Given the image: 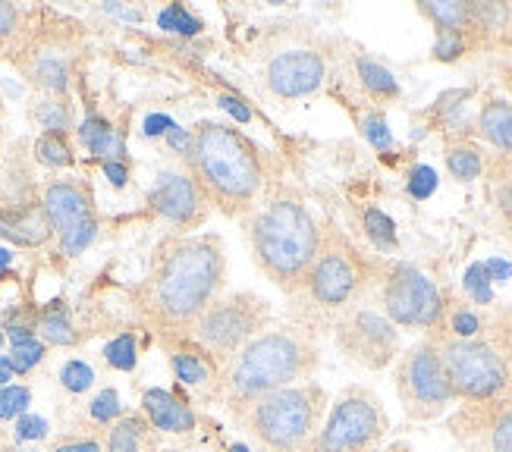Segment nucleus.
<instances>
[{
    "instance_id": "nucleus-1",
    "label": "nucleus",
    "mask_w": 512,
    "mask_h": 452,
    "mask_svg": "<svg viewBox=\"0 0 512 452\" xmlns=\"http://www.w3.org/2000/svg\"><path fill=\"white\" fill-rule=\"evenodd\" d=\"M227 286V248L214 233L170 236L154 248L148 274L132 286L129 299L136 318L151 327L164 343L189 336L220 289Z\"/></svg>"
},
{
    "instance_id": "nucleus-2",
    "label": "nucleus",
    "mask_w": 512,
    "mask_h": 452,
    "mask_svg": "<svg viewBox=\"0 0 512 452\" xmlns=\"http://www.w3.org/2000/svg\"><path fill=\"white\" fill-rule=\"evenodd\" d=\"M318 361H321L318 346L305 330L299 327L264 330L220 371L214 383V396H220L227 412L239 418L261 396L311 380Z\"/></svg>"
},
{
    "instance_id": "nucleus-3",
    "label": "nucleus",
    "mask_w": 512,
    "mask_h": 452,
    "mask_svg": "<svg viewBox=\"0 0 512 452\" xmlns=\"http://www.w3.org/2000/svg\"><path fill=\"white\" fill-rule=\"evenodd\" d=\"M189 167L192 179L220 214H249L264 186L261 151L230 123L202 120L189 129Z\"/></svg>"
},
{
    "instance_id": "nucleus-4",
    "label": "nucleus",
    "mask_w": 512,
    "mask_h": 452,
    "mask_svg": "<svg viewBox=\"0 0 512 452\" xmlns=\"http://www.w3.org/2000/svg\"><path fill=\"white\" fill-rule=\"evenodd\" d=\"M249 242L267 280L283 292H302L318 258L321 230L299 195L280 192L249 220Z\"/></svg>"
},
{
    "instance_id": "nucleus-5",
    "label": "nucleus",
    "mask_w": 512,
    "mask_h": 452,
    "mask_svg": "<svg viewBox=\"0 0 512 452\" xmlns=\"http://www.w3.org/2000/svg\"><path fill=\"white\" fill-rule=\"evenodd\" d=\"M82 51V29L51 10H29L26 29L10 44V60L38 92L63 98Z\"/></svg>"
},
{
    "instance_id": "nucleus-6",
    "label": "nucleus",
    "mask_w": 512,
    "mask_h": 452,
    "mask_svg": "<svg viewBox=\"0 0 512 452\" xmlns=\"http://www.w3.org/2000/svg\"><path fill=\"white\" fill-rule=\"evenodd\" d=\"M327 393L315 380L293 383L252 402L239 421L264 452H305L321 431Z\"/></svg>"
},
{
    "instance_id": "nucleus-7",
    "label": "nucleus",
    "mask_w": 512,
    "mask_h": 452,
    "mask_svg": "<svg viewBox=\"0 0 512 452\" xmlns=\"http://www.w3.org/2000/svg\"><path fill=\"white\" fill-rule=\"evenodd\" d=\"M271 324V305L258 292H230L214 299L189 330V339L202 346L224 371L255 336Z\"/></svg>"
},
{
    "instance_id": "nucleus-8",
    "label": "nucleus",
    "mask_w": 512,
    "mask_h": 452,
    "mask_svg": "<svg viewBox=\"0 0 512 452\" xmlns=\"http://www.w3.org/2000/svg\"><path fill=\"white\" fill-rule=\"evenodd\" d=\"M440 352L443 374L459 402H487L500 396L509 380L512 365L500 355V349L487 339H453L447 333H431Z\"/></svg>"
},
{
    "instance_id": "nucleus-9",
    "label": "nucleus",
    "mask_w": 512,
    "mask_h": 452,
    "mask_svg": "<svg viewBox=\"0 0 512 452\" xmlns=\"http://www.w3.org/2000/svg\"><path fill=\"white\" fill-rule=\"evenodd\" d=\"M371 267L343 233H321L318 258L305 277V299L321 311H346L368 286Z\"/></svg>"
},
{
    "instance_id": "nucleus-10",
    "label": "nucleus",
    "mask_w": 512,
    "mask_h": 452,
    "mask_svg": "<svg viewBox=\"0 0 512 452\" xmlns=\"http://www.w3.org/2000/svg\"><path fill=\"white\" fill-rule=\"evenodd\" d=\"M387 431L384 402L365 387H349L330 405L327 421L305 452H374Z\"/></svg>"
},
{
    "instance_id": "nucleus-11",
    "label": "nucleus",
    "mask_w": 512,
    "mask_h": 452,
    "mask_svg": "<svg viewBox=\"0 0 512 452\" xmlns=\"http://www.w3.org/2000/svg\"><path fill=\"white\" fill-rule=\"evenodd\" d=\"M393 380H396V396L403 402V412L412 421H434L440 415H447V409L456 402L450 380L440 365L437 343L431 336L399 355Z\"/></svg>"
},
{
    "instance_id": "nucleus-12",
    "label": "nucleus",
    "mask_w": 512,
    "mask_h": 452,
    "mask_svg": "<svg viewBox=\"0 0 512 452\" xmlns=\"http://www.w3.org/2000/svg\"><path fill=\"white\" fill-rule=\"evenodd\" d=\"M41 208L51 220V230L60 236L63 255H82L98 236L95 198L82 179L63 176L51 179L41 192Z\"/></svg>"
},
{
    "instance_id": "nucleus-13",
    "label": "nucleus",
    "mask_w": 512,
    "mask_h": 452,
    "mask_svg": "<svg viewBox=\"0 0 512 452\" xmlns=\"http://www.w3.org/2000/svg\"><path fill=\"white\" fill-rule=\"evenodd\" d=\"M384 314L396 327H425L437 330L443 321V296L440 289L412 264H393L381 289Z\"/></svg>"
},
{
    "instance_id": "nucleus-14",
    "label": "nucleus",
    "mask_w": 512,
    "mask_h": 452,
    "mask_svg": "<svg viewBox=\"0 0 512 452\" xmlns=\"http://www.w3.org/2000/svg\"><path fill=\"white\" fill-rule=\"evenodd\" d=\"M337 349L359 368L384 371L399 358V330L384 311L352 308L337 321Z\"/></svg>"
},
{
    "instance_id": "nucleus-15",
    "label": "nucleus",
    "mask_w": 512,
    "mask_h": 452,
    "mask_svg": "<svg viewBox=\"0 0 512 452\" xmlns=\"http://www.w3.org/2000/svg\"><path fill=\"white\" fill-rule=\"evenodd\" d=\"M450 431L462 452H512V380L494 399L465 402Z\"/></svg>"
},
{
    "instance_id": "nucleus-16",
    "label": "nucleus",
    "mask_w": 512,
    "mask_h": 452,
    "mask_svg": "<svg viewBox=\"0 0 512 452\" xmlns=\"http://www.w3.org/2000/svg\"><path fill=\"white\" fill-rule=\"evenodd\" d=\"M324 76H327V66L318 51H308V48L283 51L267 63L264 88L277 101H299V98L315 95L324 85Z\"/></svg>"
},
{
    "instance_id": "nucleus-17",
    "label": "nucleus",
    "mask_w": 512,
    "mask_h": 452,
    "mask_svg": "<svg viewBox=\"0 0 512 452\" xmlns=\"http://www.w3.org/2000/svg\"><path fill=\"white\" fill-rule=\"evenodd\" d=\"M151 208L161 214L167 223L180 226V230H195L198 223L208 217V198L198 189V183L186 173H164L158 186L151 192Z\"/></svg>"
},
{
    "instance_id": "nucleus-18",
    "label": "nucleus",
    "mask_w": 512,
    "mask_h": 452,
    "mask_svg": "<svg viewBox=\"0 0 512 452\" xmlns=\"http://www.w3.org/2000/svg\"><path fill=\"white\" fill-rule=\"evenodd\" d=\"M142 415L151 421L158 434H189L195 431V409L192 402L170 390L151 387L142 393Z\"/></svg>"
},
{
    "instance_id": "nucleus-19",
    "label": "nucleus",
    "mask_w": 512,
    "mask_h": 452,
    "mask_svg": "<svg viewBox=\"0 0 512 452\" xmlns=\"http://www.w3.org/2000/svg\"><path fill=\"white\" fill-rule=\"evenodd\" d=\"M167 346H170V368L183 387H208V383H217L220 365L202 346H195L189 336L170 339Z\"/></svg>"
},
{
    "instance_id": "nucleus-20",
    "label": "nucleus",
    "mask_w": 512,
    "mask_h": 452,
    "mask_svg": "<svg viewBox=\"0 0 512 452\" xmlns=\"http://www.w3.org/2000/svg\"><path fill=\"white\" fill-rule=\"evenodd\" d=\"M51 236H54L51 220L41 205H22V208L0 205V239L35 248V245H44Z\"/></svg>"
},
{
    "instance_id": "nucleus-21",
    "label": "nucleus",
    "mask_w": 512,
    "mask_h": 452,
    "mask_svg": "<svg viewBox=\"0 0 512 452\" xmlns=\"http://www.w3.org/2000/svg\"><path fill=\"white\" fill-rule=\"evenodd\" d=\"M107 452H161V434L142 412L120 415L104 434Z\"/></svg>"
},
{
    "instance_id": "nucleus-22",
    "label": "nucleus",
    "mask_w": 512,
    "mask_h": 452,
    "mask_svg": "<svg viewBox=\"0 0 512 452\" xmlns=\"http://www.w3.org/2000/svg\"><path fill=\"white\" fill-rule=\"evenodd\" d=\"M418 13L431 19L437 32L465 35L472 29V4H459V0H428V4H418Z\"/></svg>"
},
{
    "instance_id": "nucleus-23",
    "label": "nucleus",
    "mask_w": 512,
    "mask_h": 452,
    "mask_svg": "<svg viewBox=\"0 0 512 452\" xmlns=\"http://www.w3.org/2000/svg\"><path fill=\"white\" fill-rule=\"evenodd\" d=\"M478 129L494 148L512 154V104L487 101L484 110H481V117H478Z\"/></svg>"
},
{
    "instance_id": "nucleus-24",
    "label": "nucleus",
    "mask_w": 512,
    "mask_h": 452,
    "mask_svg": "<svg viewBox=\"0 0 512 452\" xmlns=\"http://www.w3.org/2000/svg\"><path fill=\"white\" fill-rule=\"evenodd\" d=\"M38 333L44 339V346H76L79 343V333H76L73 318L63 302H51L38 314Z\"/></svg>"
},
{
    "instance_id": "nucleus-25",
    "label": "nucleus",
    "mask_w": 512,
    "mask_h": 452,
    "mask_svg": "<svg viewBox=\"0 0 512 452\" xmlns=\"http://www.w3.org/2000/svg\"><path fill=\"white\" fill-rule=\"evenodd\" d=\"M79 135H82L85 148L92 154H98V157H104V161H120V157H123V139L101 117H88L82 123Z\"/></svg>"
},
{
    "instance_id": "nucleus-26",
    "label": "nucleus",
    "mask_w": 512,
    "mask_h": 452,
    "mask_svg": "<svg viewBox=\"0 0 512 452\" xmlns=\"http://www.w3.org/2000/svg\"><path fill=\"white\" fill-rule=\"evenodd\" d=\"M447 170L453 179H459V183H472V179L481 176L484 170V157L475 145L462 142V145H450L447 148Z\"/></svg>"
},
{
    "instance_id": "nucleus-27",
    "label": "nucleus",
    "mask_w": 512,
    "mask_h": 452,
    "mask_svg": "<svg viewBox=\"0 0 512 452\" xmlns=\"http://www.w3.org/2000/svg\"><path fill=\"white\" fill-rule=\"evenodd\" d=\"M35 157L44 167H70L73 164V148L66 142V135L57 132H41L35 142Z\"/></svg>"
},
{
    "instance_id": "nucleus-28",
    "label": "nucleus",
    "mask_w": 512,
    "mask_h": 452,
    "mask_svg": "<svg viewBox=\"0 0 512 452\" xmlns=\"http://www.w3.org/2000/svg\"><path fill=\"white\" fill-rule=\"evenodd\" d=\"M359 76H362V85L368 88L374 98H396L399 95V85H396L393 73L387 70V66H381V63L362 57L359 60Z\"/></svg>"
},
{
    "instance_id": "nucleus-29",
    "label": "nucleus",
    "mask_w": 512,
    "mask_h": 452,
    "mask_svg": "<svg viewBox=\"0 0 512 452\" xmlns=\"http://www.w3.org/2000/svg\"><path fill=\"white\" fill-rule=\"evenodd\" d=\"M443 327H447V336H453V339H478L484 324L478 318V311L465 308V305H456L450 314L443 311V321H440L437 330H443Z\"/></svg>"
},
{
    "instance_id": "nucleus-30",
    "label": "nucleus",
    "mask_w": 512,
    "mask_h": 452,
    "mask_svg": "<svg viewBox=\"0 0 512 452\" xmlns=\"http://www.w3.org/2000/svg\"><path fill=\"white\" fill-rule=\"evenodd\" d=\"M35 123L44 129V132H57L63 135L66 129H70V104H66L63 98H48V101H41L35 107Z\"/></svg>"
},
{
    "instance_id": "nucleus-31",
    "label": "nucleus",
    "mask_w": 512,
    "mask_h": 452,
    "mask_svg": "<svg viewBox=\"0 0 512 452\" xmlns=\"http://www.w3.org/2000/svg\"><path fill=\"white\" fill-rule=\"evenodd\" d=\"M104 358H107L110 368L132 371V368H136V361H139V343H136V336H132V333H120L117 339H110V343L104 346Z\"/></svg>"
},
{
    "instance_id": "nucleus-32",
    "label": "nucleus",
    "mask_w": 512,
    "mask_h": 452,
    "mask_svg": "<svg viewBox=\"0 0 512 452\" xmlns=\"http://www.w3.org/2000/svg\"><path fill=\"white\" fill-rule=\"evenodd\" d=\"M44 352H48V346H44L38 336H32V339H19V343H13V349H10V355H7L13 374H29L35 365H41Z\"/></svg>"
},
{
    "instance_id": "nucleus-33",
    "label": "nucleus",
    "mask_w": 512,
    "mask_h": 452,
    "mask_svg": "<svg viewBox=\"0 0 512 452\" xmlns=\"http://www.w3.org/2000/svg\"><path fill=\"white\" fill-rule=\"evenodd\" d=\"M158 26L164 32H176V35H195V32H202V19L192 16L183 4H170L167 10H161Z\"/></svg>"
},
{
    "instance_id": "nucleus-34",
    "label": "nucleus",
    "mask_w": 512,
    "mask_h": 452,
    "mask_svg": "<svg viewBox=\"0 0 512 452\" xmlns=\"http://www.w3.org/2000/svg\"><path fill=\"white\" fill-rule=\"evenodd\" d=\"M365 233L377 248H393L396 245V223L377 208L365 211Z\"/></svg>"
},
{
    "instance_id": "nucleus-35",
    "label": "nucleus",
    "mask_w": 512,
    "mask_h": 452,
    "mask_svg": "<svg viewBox=\"0 0 512 452\" xmlns=\"http://www.w3.org/2000/svg\"><path fill=\"white\" fill-rule=\"evenodd\" d=\"M60 383H63V390H66V393H85V390H92L95 371L88 368L85 361L70 358V361H66V365L60 368Z\"/></svg>"
},
{
    "instance_id": "nucleus-36",
    "label": "nucleus",
    "mask_w": 512,
    "mask_h": 452,
    "mask_svg": "<svg viewBox=\"0 0 512 452\" xmlns=\"http://www.w3.org/2000/svg\"><path fill=\"white\" fill-rule=\"evenodd\" d=\"M29 405H32L29 387H0V421L22 418Z\"/></svg>"
},
{
    "instance_id": "nucleus-37",
    "label": "nucleus",
    "mask_w": 512,
    "mask_h": 452,
    "mask_svg": "<svg viewBox=\"0 0 512 452\" xmlns=\"http://www.w3.org/2000/svg\"><path fill=\"white\" fill-rule=\"evenodd\" d=\"M88 415H92L95 424H104V427L114 424V421L123 415V405H120L117 390H101V393L92 399V405H88Z\"/></svg>"
},
{
    "instance_id": "nucleus-38",
    "label": "nucleus",
    "mask_w": 512,
    "mask_h": 452,
    "mask_svg": "<svg viewBox=\"0 0 512 452\" xmlns=\"http://www.w3.org/2000/svg\"><path fill=\"white\" fill-rule=\"evenodd\" d=\"M29 10H22L16 4H0V44L10 48V44L19 38V32L26 29Z\"/></svg>"
},
{
    "instance_id": "nucleus-39",
    "label": "nucleus",
    "mask_w": 512,
    "mask_h": 452,
    "mask_svg": "<svg viewBox=\"0 0 512 452\" xmlns=\"http://www.w3.org/2000/svg\"><path fill=\"white\" fill-rule=\"evenodd\" d=\"M362 132H365V139H368L374 148H381V151H387V148L393 145V135H390V129H387L384 113H377V110H371L368 117H365Z\"/></svg>"
},
{
    "instance_id": "nucleus-40",
    "label": "nucleus",
    "mask_w": 512,
    "mask_h": 452,
    "mask_svg": "<svg viewBox=\"0 0 512 452\" xmlns=\"http://www.w3.org/2000/svg\"><path fill=\"white\" fill-rule=\"evenodd\" d=\"M51 452H104V443L95 434H63L54 440Z\"/></svg>"
},
{
    "instance_id": "nucleus-41",
    "label": "nucleus",
    "mask_w": 512,
    "mask_h": 452,
    "mask_svg": "<svg viewBox=\"0 0 512 452\" xmlns=\"http://www.w3.org/2000/svg\"><path fill=\"white\" fill-rule=\"evenodd\" d=\"M465 289L472 292V299L487 305L491 302V277H487V267L484 264H472L469 274H465Z\"/></svg>"
},
{
    "instance_id": "nucleus-42",
    "label": "nucleus",
    "mask_w": 512,
    "mask_h": 452,
    "mask_svg": "<svg viewBox=\"0 0 512 452\" xmlns=\"http://www.w3.org/2000/svg\"><path fill=\"white\" fill-rule=\"evenodd\" d=\"M437 189V173L431 167H415L409 176V195L412 198H428Z\"/></svg>"
},
{
    "instance_id": "nucleus-43",
    "label": "nucleus",
    "mask_w": 512,
    "mask_h": 452,
    "mask_svg": "<svg viewBox=\"0 0 512 452\" xmlns=\"http://www.w3.org/2000/svg\"><path fill=\"white\" fill-rule=\"evenodd\" d=\"M465 51V35L459 32H437V44H434V57L437 60H453Z\"/></svg>"
},
{
    "instance_id": "nucleus-44",
    "label": "nucleus",
    "mask_w": 512,
    "mask_h": 452,
    "mask_svg": "<svg viewBox=\"0 0 512 452\" xmlns=\"http://www.w3.org/2000/svg\"><path fill=\"white\" fill-rule=\"evenodd\" d=\"M44 434H48V424H44L41 418H35V415H22V418L16 421V440H19V443L41 440Z\"/></svg>"
},
{
    "instance_id": "nucleus-45",
    "label": "nucleus",
    "mask_w": 512,
    "mask_h": 452,
    "mask_svg": "<svg viewBox=\"0 0 512 452\" xmlns=\"http://www.w3.org/2000/svg\"><path fill=\"white\" fill-rule=\"evenodd\" d=\"M217 104L224 107L227 113H233V117H236L239 123H249V120H252V110H249L246 104H242L239 98H227V95H220V98H217Z\"/></svg>"
},
{
    "instance_id": "nucleus-46",
    "label": "nucleus",
    "mask_w": 512,
    "mask_h": 452,
    "mask_svg": "<svg viewBox=\"0 0 512 452\" xmlns=\"http://www.w3.org/2000/svg\"><path fill=\"white\" fill-rule=\"evenodd\" d=\"M494 346L500 349V355L506 361H512V314H509V318H503V324H500V343H494Z\"/></svg>"
},
{
    "instance_id": "nucleus-47",
    "label": "nucleus",
    "mask_w": 512,
    "mask_h": 452,
    "mask_svg": "<svg viewBox=\"0 0 512 452\" xmlns=\"http://www.w3.org/2000/svg\"><path fill=\"white\" fill-rule=\"evenodd\" d=\"M104 173H107V179H110V183H114L117 189L120 186H126V164L123 161H104Z\"/></svg>"
},
{
    "instance_id": "nucleus-48",
    "label": "nucleus",
    "mask_w": 512,
    "mask_h": 452,
    "mask_svg": "<svg viewBox=\"0 0 512 452\" xmlns=\"http://www.w3.org/2000/svg\"><path fill=\"white\" fill-rule=\"evenodd\" d=\"M167 139L176 151H189V129H180V126H170L167 129Z\"/></svg>"
},
{
    "instance_id": "nucleus-49",
    "label": "nucleus",
    "mask_w": 512,
    "mask_h": 452,
    "mask_svg": "<svg viewBox=\"0 0 512 452\" xmlns=\"http://www.w3.org/2000/svg\"><path fill=\"white\" fill-rule=\"evenodd\" d=\"M497 205H500L503 217L512 220V183H506V186L497 189Z\"/></svg>"
},
{
    "instance_id": "nucleus-50",
    "label": "nucleus",
    "mask_w": 512,
    "mask_h": 452,
    "mask_svg": "<svg viewBox=\"0 0 512 452\" xmlns=\"http://www.w3.org/2000/svg\"><path fill=\"white\" fill-rule=\"evenodd\" d=\"M10 380H13L10 358H7V355H0V387H10Z\"/></svg>"
},
{
    "instance_id": "nucleus-51",
    "label": "nucleus",
    "mask_w": 512,
    "mask_h": 452,
    "mask_svg": "<svg viewBox=\"0 0 512 452\" xmlns=\"http://www.w3.org/2000/svg\"><path fill=\"white\" fill-rule=\"evenodd\" d=\"M170 126H173V123H170L167 117H151V120H148V135H158V132H167Z\"/></svg>"
},
{
    "instance_id": "nucleus-52",
    "label": "nucleus",
    "mask_w": 512,
    "mask_h": 452,
    "mask_svg": "<svg viewBox=\"0 0 512 452\" xmlns=\"http://www.w3.org/2000/svg\"><path fill=\"white\" fill-rule=\"evenodd\" d=\"M7 452H41V449L26 446V443H7Z\"/></svg>"
},
{
    "instance_id": "nucleus-53",
    "label": "nucleus",
    "mask_w": 512,
    "mask_h": 452,
    "mask_svg": "<svg viewBox=\"0 0 512 452\" xmlns=\"http://www.w3.org/2000/svg\"><path fill=\"white\" fill-rule=\"evenodd\" d=\"M384 452H412V446L409 443H390Z\"/></svg>"
},
{
    "instance_id": "nucleus-54",
    "label": "nucleus",
    "mask_w": 512,
    "mask_h": 452,
    "mask_svg": "<svg viewBox=\"0 0 512 452\" xmlns=\"http://www.w3.org/2000/svg\"><path fill=\"white\" fill-rule=\"evenodd\" d=\"M10 261H13V255L7 252V248H0V270H4V267H7Z\"/></svg>"
},
{
    "instance_id": "nucleus-55",
    "label": "nucleus",
    "mask_w": 512,
    "mask_h": 452,
    "mask_svg": "<svg viewBox=\"0 0 512 452\" xmlns=\"http://www.w3.org/2000/svg\"><path fill=\"white\" fill-rule=\"evenodd\" d=\"M230 452H249V446H242V443H233Z\"/></svg>"
},
{
    "instance_id": "nucleus-56",
    "label": "nucleus",
    "mask_w": 512,
    "mask_h": 452,
    "mask_svg": "<svg viewBox=\"0 0 512 452\" xmlns=\"http://www.w3.org/2000/svg\"><path fill=\"white\" fill-rule=\"evenodd\" d=\"M0 452H7V443L4 440H0Z\"/></svg>"
},
{
    "instance_id": "nucleus-57",
    "label": "nucleus",
    "mask_w": 512,
    "mask_h": 452,
    "mask_svg": "<svg viewBox=\"0 0 512 452\" xmlns=\"http://www.w3.org/2000/svg\"><path fill=\"white\" fill-rule=\"evenodd\" d=\"M0 343H4V333H0Z\"/></svg>"
}]
</instances>
